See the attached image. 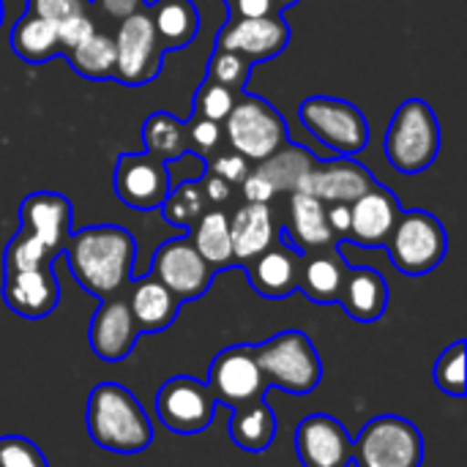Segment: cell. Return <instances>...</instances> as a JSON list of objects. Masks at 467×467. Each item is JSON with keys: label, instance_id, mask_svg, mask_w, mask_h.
Instances as JSON below:
<instances>
[{"label": "cell", "instance_id": "obj_51", "mask_svg": "<svg viewBox=\"0 0 467 467\" xmlns=\"http://www.w3.org/2000/svg\"><path fill=\"white\" fill-rule=\"evenodd\" d=\"M0 25H3V0H0Z\"/></svg>", "mask_w": 467, "mask_h": 467}, {"label": "cell", "instance_id": "obj_11", "mask_svg": "<svg viewBox=\"0 0 467 467\" xmlns=\"http://www.w3.org/2000/svg\"><path fill=\"white\" fill-rule=\"evenodd\" d=\"M208 389L213 391L216 402L227 405L230 410L265 397L268 386L263 380L254 345H233L216 353L208 369Z\"/></svg>", "mask_w": 467, "mask_h": 467}, {"label": "cell", "instance_id": "obj_1", "mask_svg": "<svg viewBox=\"0 0 467 467\" xmlns=\"http://www.w3.org/2000/svg\"><path fill=\"white\" fill-rule=\"evenodd\" d=\"M134 254V235L118 224L82 227L68 235L63 249L71 276L99 301L115 298L129 287Z\"/></svg>", "mask_w": 467, "mask_h": 467}, {"label": "cell", "instance_id": "obj_28", "mask_svg": "<svg viewBox=\"0 0 467 467\" xmlns=\"http://www.w3.org/2000/svg\"><path fill=\"white\" fill-rule=\"evenodd\" d=\"M148 14L164 52L189 47L200 30V11L192 0H156Z\"/></svg>", "mask_w": 467, "mask_h": 467}, {"label": "cell", "instance_id": "obj_15", "mask_svg": "<svg viewBox=\"0 0 467 467\" xmlns=\"http://www.w3.org/2000/svg\"><path fill=\"white\" fill-rule=\"evenodd\" d=\"M3 301L25 320H44L60 304V285L52 265L3 271Z\"/></svg>", "mask_w": 467, "mask_h": 467}, {"label": "cell", "instance_id": "obj_13", "mask_svg": "<svg viewBox=\"0 0 467 467\" xmlns=\"http://www.w3.org/2000/svg\"><path fill=\"white\" fill-rule=\"evenodd\" d=\"M115 194L134 211H156L170 194V175L164 161L148 153H120L112 178Z\"/></svg>", "mask_w": 467, "mask_h": 467}, {"label": "cell", "instance_id": "obj_48", "mask_svg": "<svg viewBox=\"0 0 467 467\" xmlns=\"http://www.w3.org/2000/svg\"><path fill=\"white\" fill-rule=\"evenodd\" d=\"M101 8H104V14H109L112 19H126V16H131V14H137L142 5H145V0H96Z\"/></svg>", "mask_w": 467, "mask_h": 467}, {"label": "cell", "instance_id": "obj_19", "mask_svg": "<svg viewBox=\"0 0 467 467\" xmlns=\"http://www.w3.org/2000/svg\"><path fill=\"white\" fill-rule=\"evenodd\" d=\"M372 186H375V178L369 175V170L358 161H350V156H342L337 161L315 164L312 172L301 181V186L296 192L312 194L326 205H331V202L350 205Z\"/></svg>", "mask_w": 467, "mask_h": 467}, {"label": "cell", "instance_id": "obj_35", "mask_svg": "<svg viewBox=\"0 0 467 467\" xmlns=\"http://www.w3.org/2000/svg\"><path fill=\"white\" fill-rule=\"evenodd\" d=\"M55 257L52 252L33 235L27 233H16L3 254V271H27V268H38V265H52Z\"/></svg>", "mask_w": 467, "mask_h": 467}, {"label": "cell", "instance_id": "obj_14", "mask_svg": "<svg viewBox=\"0 0 467 467\" xmlns=\"http://www.w3.org/2000/svg\"><path fill=\"white\" fill-rule=\"evenodd\" d=\"M296 454L304 467H350L353 441L339 419L312 413L296 427Z\"/></svg>", "mask_w": 467, "mask_h": 467}, {"label": "cell", "instance_id": "obj_4", "mask_svg": "<svg viewBox=\"0 0 467 467\" xmlns=\"http://www.w3.org/2000/svg\"><path fill=\"white\" fill-rule=\"evenodd\" d=\"M441 153V123L424 99H408L397 107L386 131V156L397 172H424Z\"/></svg>", "mask_w": 467, "mask_h": 467}, {"label": "cell", "instance_id": "obj_44", "mask_svg": "<svg viewBox=\"0 0 467 467\" xmlns=\"http://www.w3.org/2000/svg\"><path fill=\"white\" fill-rule=\"evenodd\" d=\"M211 172L224 178L233 186V183H241L249 175V161L241 153H222V156H216L211 161Z\"/></svg>", "mask_w": 467, "mask_h": 467}, {"label": "cell", "instance_id": "obj_5", "mask_svg": "<svg viewBox=\"0 0 467 467\" xmlns=\"http://www.w3.org/2000/svg\"><path fill=\"white\" fill-rule=\"evenodd\" d=\"M386 246L397 271L408 276H427L443 263L449 235L438 216L427 211H402Z\"/></svg>", "mask_w": 467, "mask_h": 467}, {"label": "cell", "instance_id": "obj_30", "mask_svg": "<svg viewBox=\"0 0 467 467\" xmlns=\"http://www.w3.org/2000/svg\"><path fill=\"white\" fill-rule=\"evenodd\" d=\"M317 161L312 159V153L301 145H282L279 150H274L268 159L260 161V167L254 172H260L274 192H296L301 186V181L312 172Z\"/></svg>", "mask_w": 467, "mask_h": 467}, {"label": "cell", "instance_id": "obj_6", "mask_svg": "<svg viewBox=\"0 0 467 467\" xmlns=\"http://www.w3.org/2000/svg\"><path fill=\"white\" fill-rule=\"evenodd\" d=\"M304 129L334 156H356L369 145V123L364 112L334 96H309L298 107Z\"/></svg>", "mask_w": 467, "mask_h": 467}, {"label": "cell", "instance_id": "obj_3", "mask_svg": "<svg viewBox=\"0 0 467 467\" xmlns=\"http://www.w3.org/2000/svg\"><path fill=\"white\" fill-rule=\"evenodd\" d=\"M254 356L268 389L304 397L312 394L323 380L320 353L304 331H282L268 342L254 345Z\"/></svg>", "mask_w": 467, "mask_h": 467}, {"label": "cell", "instance_id": "obj_20", "mask_svg": "<svg viewBox=\"0 0 467 467\" xmlns=\"http://www.w3.org/2000/svg\"><path fill=\"white\" fill-rule=\"evenodd\" d=\"M279 235H282L279 246H268L260 257H254L246 265V276L254 293L271 301H282L298 290V274H301V257H304L285 238V233Z\"/></svg>", "mask_w": 467, "mask_h": 467}, {"label": "cell", "instance_id": "obj_47", "mask_svg": "<svg viewBox=\"0 0 467 467\" xmlns=\"http://www.w3.org/2000/svg\"><path fill=\"white\" fill-rule=\"evenodd\" d=\"M235 14L241 19H260L276 11H274V0H235Z\"/></svg>", "mask_w": 467, "mask_h": 467}, {"label": "cell", "instance_id": "obj_12", "mask_svg": "<svg viewBox=\"0 0 467 467\" xmlns=\"http://www.w3.org/2000/svg\"><path fill=\"white\" fill-rule=\"evenodd\" d=\"M150 276L159 279L183 304V301H197L211 290L216 268H211L200 257L194 244L183 235L156 249L150 263Z\"/></svg>", "mask_w": 467, "mask_h": 467}, {"label": "cell", "instance_id": "obj_41", "mask_svg": "<svg viewBox=\"0 0 467 467\" xmlns=\"http://www.w3.org/2000/svg\"><path fill=\"white\" fill-rule=\"evenodd\" d=\"M167 167V175H170V186H178V183H194V181H202L205 172H208V159H202L200 153L194 150H183L181 156L164 161Z\"/></svg>", "mask_w": 467, "mask_h": 467}, {"label": "cell", "instance_id": "obj_43", "mask_svg": "<svg viewBox=\"0 0 467 467\" xmlns=\"http://www.w3.org/2000/svg\"><path fill=\"white\" fill-rule=\"evenodd\" d=\"M96 30L93 19L88 14H79V16H68L63 22H57V41H60V55L74 49L77 44H82L90 33Z\"/></svg>", "mask_w": 467, "mask_h": 467}, {"label": "cell", "instance_id": "obj_38", "mask_svg": "<svg viewBox=\"0 0 467 467\" xmlns=\"http://www.w3.org/2000/svg\"><path fill=\"white\" fill-rule=\"evenodd\" d=\"M233 107H235V93L230 88L213 82V79H205L200 85L197 96H194V112L200 118H208V120H216V123H222L230 115Z\"/></svg>", "mask_w": 467, "mask_h": 467}, {"label": "cell", "instance_id": "obj_16", "mask_svg": "<svg viewBox=\"0 0 467 467\" xmlns=\"http://www.w3.org/2000/svg\"><path fill=\"white\" fill-rule=\"evenodd\" d=\"M287 41H290V27H287V22L279 14L260 16V19H241V16H235L216 36V47L219 49L238 52L249 63L276 57L287 47Z\"/></svg>", "mask_w": 467, "mask_h": 467}, {"label": "cell", "instance_id": "obj_18", "mask_svg": "<svg viewBox=\"0 0 467 467\" xmlns=\"http://www.w3.org/2000/svg\"><path fill=\"white\" fill-rule=\"evenodd\" d=\"M19 230L38 238L52 257L63 254L71 235V202L60 192H33L19 205Z\"/></svg>", "mask_w": 467, "mask_h": 467}, {"label": "cell", "instance_id": "obj_49", "mask_svg": "<svg viewBox=\"0 0 467 467\" xmlns=\"http://www.w3.org/2000/svg\"><path fill=\"white\" fill-rule=\"evenodd\" d=\"M200 186H202L205 200H211V202H224V200H230V183H227L224 178L213 175V172H211L208 178H202Z\"/></svg>", "mask_w": 467, "mask_h": 467}, {"label": "cell", "instance_id": "obj_8", "mask_svg": "<svg viewBox=\"0 0 467 467\" xmlns=\"http://www.w3.org/2000/svg\"><path fill=\"white\" fill-rule=\"evenodd\" d=\"M227 140L246 161H263L287 142V123L279 109L257 96H244L230 109Z\"/></svg>", "mask_w": 467, "mask_h": 467}, {"label": "cell", "instance_id": "obj_34", "mask_svg": "<svg viewBox=\"0 0 467 467\" xmlns=\"http://www.w3.org/2000/svg\"><path fill=\"white\" fill-rule=\"evenodd\" d=\"M161 213L172 227L181 230H192L197 224V219L205 213V194L200 181L194 183H178L170 189V194L161 202Z\"/></svg>", "mask_w": 467, "mask_h": 467}, {"label": "cell", "instance_id": "obj_17", "mask_svg": "<svg viewBox=\"0 0 467 467\" xmlns=\"http://www.w3.org/2000/svg\"><path fill=\"white\" fill-rule=\"evenodd\" d=\"M137 339H140V328L131 317L126 298L115 296V298L101 301V306L96 309V315L88 326L90 350L101 361L118 364V361H126L131 356Z\"/></svg>", "mask_w": 467, "mask_h": 467}, {"label": "cell", "instance_id": "obj_7", "mask_svg": "<svg viewBox=\"0 0 467 467\" xmlns=\"http://www.w3.org/2000/svg\"><path fill=\"white\" fill-rule=\"evenodd\" d=\"M353 460L358 467H421L424 438L413 421L386 413L361 430L353 443Z\"/></svg>", "mask_w": 467, "mask_h": 467}, {"label": "cell", "instance_id": "obj_37", "mask_svg": "<svg viewBox=\"0 0 467 467\" xmlns=\"http://www.w3.org/2000/svg\"><path fill=\"white\" fill-rule=\"evenodd\" d=\"M249 74H252V63L246 57H241L238 52H230V49H219V47L213 49L208 79H213L230 90H246Z\"/></svg>", "mask_w": 467, "mask_h": 467}, {"label": "cell", "instance_id": "obj_45", "mask_svg": "<svg viewBox=\"0 0 467 467\" xmlns=\"http://www.w3.org/2000/svg\"><path fill=\"white\" fill-rule=\"evenodd\" d=\"M241 186H244V197H246V202H263V205H268V202H271V197L276 194V192H274V186H271L260 172H249V175L241 181Z\"/></svg>", "mask_w": 467, "mask_h": 467}, {"label": "cell", "instance_id": "obj_32", "mask_svg": "<svg viewBox=\"0 0 467 467\" xmlns=\"http://www.w3.org/2000/svg\"><path fill=\"white\" fill-rule=\"evenodd\" d=\"M142 145H145L148 156H153L159 161H170V159L181 156L183 150H189L186 123L170 112H153L142 123Z\"/></svg>", "mask_w": 467, "mask_h": 467}, {"label": "cell", "instance_id": "obj_50", "mask_svg": "<svg viewBox=\"0 0 467 467\" xmlns=\"http://www.w3.org/2000/svg\"><path fill=\"white\" fill-rule=\"evenodd\" d=\"M298 0H274V11L279 14L282 8H287V5H296Z\"/></svg>", "mask_w": 467, "mask_h": 467}, {"label": "cell", "instance_id": "obj_25", "mask_svg": "<svg viewBox=\"0 0 467 467\" xmlns=\"http://www.w3.org/2000/svg\"><path fill=\"white\" fill-rule=\"evenodd\" d=\"M348 276V263L334 249L309 252L301 257V274H298V290L315 301V304H337L342 285Z\"/></svg>", "mask_w": 467, "mask_h": 467}, {"label": "cell", "instance_id": "obj_46", "mask_svg": "<svg viewBox=\"0 0 467 467\" xmlns=\"http://www.w3.org/2000/svg\"><path fill=\"white\" fill-rule=\"evenodd\" d=\"M326 219H328L334 238H348V233H350V205L348 202L326 205Z\"/></svg>", "mask_w": 467, "mask_h": 467}, {"label": "cell", "instance_id": "obj_40", "mask_svg": "<svg viewBox=\"0 0 467 467\" xmlns=\"http://www.w3.org/2000/svg\"><path fill=\"white\" fill-rule=\"evenodd\" d=\"M224 131L216 120H208V118H194L189 126H186V140H189V150L200 153L202 159H208V153H213L222 142Z\"/></svg>", "mask_w": 467, "mask_h": 467}, {"label": "cell", "instance_id": "obj_9", "mask_svg": "<svg viewBox=\"0 0 467 467\" xmlns=\"http://www.w3.org/2000/svg\"><path fill=\"white\" fill-rule=\"evenodd\" d=\"M159 421L175 435H200L216 419V397L208 383L192 375H175L156 391L153 400Z\"/></svg>", "mask_w": 467, "mask_h": 467}, {"label": "cell", "instance_id": "obj_2", "mask_svg": "<svg viewBox=\"0 0 467 467\" xmlns=\"http://www.w3.org/2000/svg\"><path fill=\"white\" fill-rule=\"evenodd\" d=\"M85 424L90 441L109 454H142L153 443L148 413L120 383H99L88 394Z\"/></svg>", "mask_w": 467, "mask_h": 467}, {"label": "cell", "instance_id": "obj_27", "mask_svg": "<svg viewBox=\"0 0 467 467\" xmlns=\"http://www.w3.org/2000/svg\"><path fill=\"white\" fill-rule=\"evenodd\" d=\"M276 413L271 410V405L265 402V397L235 408L233 410V421H230V441L246 451V454H263L271 449V443L276 441Z\"/></svg>", "mask_w": 467, "mask_h": 467}, {"label": "cell", "instance_id": "obj_33", "mask_svg": "<svg viewBox=\"0 0 467 467\" xmlns=\"http://www.w3.org/2000/svg\"><path fill=\"white\" fill-rule=\"evenodd\" d=\"M71 68L85 79H109L115 77V38L93 30L82 44L63 52Z\"/></svg>", "mask_w": 467, "mask_h": 467}, {"label": "cell", "instance_id": "obj_31", "mask_svg": "<svg viewBox=\"0 0 467 467\" xmlns=\"http://www.w3.org/2000/svg\"><path fill=\"white\" fill-rule=\"evenodd\" d=\"M194 249L211 268H227L235 265L233 260V241H230V219L222 211H208L197 219L192 227Z\"/></svg>", "mask_w": 467, "mask_h": 467}, {"label": "cell", "instance_id": "obj_10", "mask_svg": "<svg viewBox=\"0 0 467 467\" xmlns=\"http://www.w3.org/2000/svg\"><path fill=\"white\" fill-rule=\"evenodd\" d=\"M115 38V79L123 85H148L159 77L164 47L159 44L150 14L140 8L137 14L120 19Z\"/></svg>", "mask_w": 467, "mask_h": 467}, {"label": "cell", "instance_id": "obj_29", "mask_svg": "<svg viewBox=\"0 0 467 467\" xmlns=\"http://www.w3.org/2000/svg\"><path fill=\"white\" fill-rule=\"evenodd\" d=\"M11 49L16 57L27 63H41L49 60L52 55H60L57 25L25 11L11 30Z\"/></svg>", "mask_w": 467, "mask_h": 467}, {"label": "cell", "instance_id": "obj_26", "mask_svg": "<svg viewBox=\"0 0 467 467\" xmlns=\"http://www.w3.org/2000/svg\"><path fill=\"white\" fill-rule=\"evenodd\" d=\"M230 241L235 265H249L268 246H274V219L268 205L246 202L230 219Z\"/></svg>", "mask_w": 467, "mask_h": 467}, {"label": "cell", "instance_id": "obj_23", "mask_svg": "<svg viewBox=\"0 0 467 467\" xmlns=\"http://www.w3.org/2000/svg\"><path fill=\"white\" fill-rule=\"evenodd\" d=\"M126 304L131 309V317H134L140 334L167 331L175 323L178 312H181V301L159 279H153L150 274L142 276L140 282H134Z\"/></svg>", "mask_w": 467, "mask_h": 467}, {"label": "cell", "instance_id": "obj_36", "mask_svg": "<svg viewBox=\"0 0 467 467\" xmlns=\"http://www.w3.org/2000/svg\"><path fill=\"white\" fill-rule=\"evenodd\" d=\"M435 386L449 397H465V342L457 339L435 361Z\"/></svg>", "mask_w": 467, "mask_h": 467}, {"label": "cell", "instance_id": "obj_39", "mask_svg": "<svg viewBox=\"0 0 467 467\" xmlns=\"http://www.w3.org/2000/svg\"><path fill=\"white\" fill-rule=\"evenodd\" d=\"M0 467H49L44 451L22 435L0 438Z\"/></svg>", "mask_w": 467, "mask_h": 467}, {"label": "cell", "instance_id": "obj_21", "mask_svg": "<svg viewBox=\"0 0 467 467\" xmlns=\"http://www.w3.org/2000/svg\"><path fill=\"white\" fill-rule=\"evenodd\" d=\"M400 213H402V208H400L397 197L386 186L375 183L356 202H350V233H348V238H353V244L367 246V249L386 246Z\"/></svg>", "mask_w": 467, "mask_h": 467}, {"label": "cell", "instance_id": "obj_24", "mask_svg": "<svg viewBox=\"0 0 467 467\" xmlns=\"http://www.w3.org/2000/svg\"><path fill=\"white\" fill-rule=\"evenodd\" d=\"M290 213H293V224L285 227V238L301 252H320V249H331L334 246V233L328 227L326 219V202H320L312 194L304 192H293L290 197Z\"/></svg>", "mask_w": 467, "mask_h": 467}, {"label": "cell", "instance_id": "obj_22", "mask_svg": "<svg viewBox=\"0 0 467 467\" xmlns=\"http://www.w3.org/2000/svg\"><path fill=\"white\" fill-rule=\"evenodd\" d=\"M337 304H342L348 317L356 323H378L389 309V285L375 268H348Z\"/></svg>", "mask_w": 467, "mask_h": 467}, {"label": "cell", "instance_id": "obj_42", "mask_svg": "<svg viewBox=\"0 0 467 467\" xmlns=\"http://www.w3.org/2000/svg\"><path fill=\"white\" fill-rule=\"evenodd\" d=\"M27 11L57 25L68 16L88 14V0H27Z\"/></svg>", "mask_w": 467, "mask_h": 467}]
</instances>
